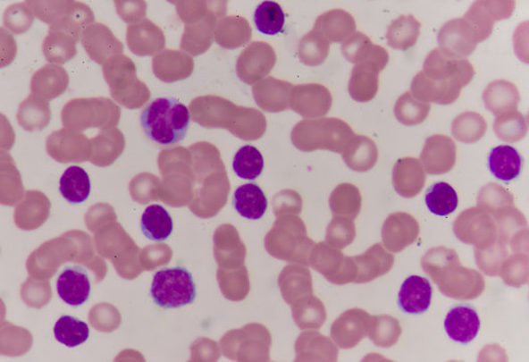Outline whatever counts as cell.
<instances>
[{"label":"cell","instance_id":"30bf717a","mask_svg":"<svg viewBox=\"0 0 529 362\" xmlns=\"http://www.w3.org/2000/svg\"><path fill=\"white\" fill-rule=\"evenodd\" d=\"M57 291L63 302L79 307L89 300L92 291L89 275L81 265H68L58 277Z\"/></svg>","mask_w":529,"mask_h":362},{"label":"cell","instance_id":"f1b7e54d","mask_svg":"<svg viewBox=\"0 0 529 362\" xmlns=\"http://www.w3.org/2000/svg\"><path fill=\"white\" fill-rule=\"evenodd\" d=\"M499 275L511 287H521L527 283L528 257L526 254H515L505 260Z\"/></svg>","mask_w":529,"mask_h":362},{"label":"cell","instance_id":"ac0fdd59","mask_svg":"<svg viewBox=\"0 0 529 362\" xmlns=\"http://www.w3.org/2000/svg\"><path fill=\"white\" fill-rule=\"evenodd\" d=\"M141 230L144 236L155 241H164L172 236L173 221L166 208L160 205L147 207L141 216Z\"/></svg>","mask_w":529,"mask_h":362},{"label":"cell","instance_id":"e0dca14e","mask_svg":"<svg viewBox=\"0 0 529 362\" xmlns=\"http://www.w3.org/2000/svg\"><path fill=\"white\" fill-rule=\"evenodd\" d=\"M92 184L84 168L71 166L60 180V192L71 205L83 204L91 195Z\"/></svg>","mask_w":529,"mask_h":362},{"label":"cell","instance_id":"83f0119b","mask_svg":"<svg viewBox=\"0 0 529 362\" xmlns=\"http://www.w3.org/2000/svg\"><path fill=\"white\" fill-rule=\"evenodd\" d=\"M509 206H515V198L501 185L489 183L481 189L478 196V206L488 214L493 215L500 208Z\"/></svg>","mask_w":529,"mask_h":362},{"label":"cell","instance_id":"4fadbf2b","mask_svg":"<svg viewBox=\"0 0 529 362\" xmlns=\"http://www.w3.org/2000/svg\"><path fill=\"white\" fill-rule=\"evenodd\" d=\"M432 295V290L428 279L420 276L408 277L399 290V307L408 314H422L429 309Z\"/></svg>","mask_w":529,"mask_h":362},{"label":"cell","instance_id":"8fae6325","mask_svg":"<svg viewBox=\"0 0 529 362\" xmlns=\"http://www.w3.org/2000/svg\"><path fill=\"white\" fill-rule=\"evenodd\" d=\"M392 183L400 197L418 196L426 183V173L420 160L414 157L399 159L392 171Z\"/></svg>","mask_w":529,"mask_h":362},{"label":"cell","instance_id":"277c9868","mask_svg":"<svg viewBox=\"0 0 529 362\" xmlns=\"http://www.w3.org/2000/svg\"><path fill=\"white\" fill-rule=\"evenodd\" d=\"M150 296L164 309L181 308L194 303L197 298L194 277L186 268L160 270L152 281Z\"/></svg>","mask_w":529,"mask_h":362},{"label":"cell","instance_id":"d6986e66","mask_svg":"<svg viewBox=\"0 0 529 362\" xmlns=\"http://www.w3.org/2000/svg\"><path fill=\"white\" fill-rule=\"evenodd\" d=\"M421 23L412 14L399 16L390 23L387 32L389 45L395 50L407 51L420 37Z\"/></svg>","mask_w":529,"mask_h":362},{"label":"cell","instance_id":"5b68a950","mask_svg":"<svg viewBox=\"0 0 529 362\" xmlns=\"http://www.w3.org/2000/svg\"><path fill=\"white\" fill-rule=\"evenodd\" d=\"M454 232L463 243L474 246L477 251H484L499 240L493 217L479 206L465 209L454 223Z\"/></svg>","mask_w":529,"mask_h":362},{"label":"cell","instance_id":"7a4b0ae2","mask_svg":"<svg viewBox=\"0 0 529 362\" xmlns=\"http://www.w3.org/2000/svg\"><path fill=\"white\" fill-rule=\"evenodd\" d=\"M190 122L186 105L174 98H157L150 102L141 113L140 123L151 141L172 145L186 137Z\"/></svg>","mask_w":529,"mask_h":362},{"label":"cell","instance_id":"d4e9b609","mask_svg":"<svg viewBox=\"0 0 529 362\" xmlns=\"http://www.w3.org/2000/svg\"><path fill=\"white\" fill-rule=\"evenodd\" d=\"M256 29L267 36L280 34L285 26V13L281 5L275 2H264L255 12Z\"/></svg>","mask_w":529,"mask_h":362},{"label":"cell","instance_id":"44dd1931","mask_svg":"<svg viewBox=\"0 0 529 362\" xmlns=\"http://www.w3.org/2000/svg\"><path fill=\"white\" fill-rule=\"evenodd\" d=\"M487 122L483 115L476 112H464L457 116L452 123L455 139L463 143H474L485 135Z\"/></svg>","mask_w":529,"mask_h":362},{"label":"cell","instance_id":"8992f818","mask_svg":"<svg viewBox=\"0 0 529 362\" xmlns=\"http://www.w3.org/2000/svg\"><path fill=\"white\" fill-rule=\"evenodd\" d=\"M438 42L441 50L454 58L465 59L476 50L481 40L474 29L465 19L447 21L440 29Z\"/></svg>","mask_w":529,"mask_h":362},{"label":"cell","instance_id":"52a82bcc","mask_svg":"<svg viewBox=\"0 0 529 362\" xmlns=\"http://www.w3.org/2000/svg\"><path fill=\"white\" fill-rule=\"evenodd\" d=\"M515 8L516 2L512 0H479L472 4L462 18L471 24L483 42L491 36L495 22L509 19Z\"/></svg>","mask_w":529,"mask_h":362},{"label":"cell","instance_id":"6da1fadb","mask_svg":"<svg viewBox=\"0 0 529 362\" xmlns=\"http://www.w3.org/2000/svg\"><path fill=\"white\" fill-rule=\"evenodd\" d=\"M424 273L445 296L457 300L476 299L485 290V281L476 270L463 267L453 248L437 247L423 257Z\"/></svg>","mask_w":529,"mask_h":362},{"label":"cell","instance_id":"484cf974","mask_svg":"<svg viewBox=\"0 0 529 362\" xmlns=\"http://www.w3.org/2000/svg\"><path fill=\"white\" fill-rule=\"evenodd\" d=\"M431 105L416 99L410 92L399 97L395 105V116L406 126L419 125L427 119Z\"/></svg>","mask_w":529,"mask_h":362},{"label":"cell","instance_id":"2e32d148","mask_svg":"<svg viewBox=\"0 0 529 362\" xmlns=\"http://www.w3.org/2000/svg\"><path fill=\"white\" fill-rule=\"evenodd\" d=\"M488 166L496 179L502 181H515L523 168V156L509 145H500L489 155Z\"/></svg>","mask_w":529,"mask_h":362},{"label":"cell","instance_id":"cb8c5ba5","mask_svg":"<svg viewBox=\"0 0 529 362\" xmlns=\"http://www.w3.org/2000/svg\"><path fill=\"white\" fill-rule=\"evenodd\" d=\"M55 340L68 348H76L88 341L90 328L86 322L71 316H62L54 327Z\"/></svg>","mask_w":529,"mask_h":362},{"label":"cell","instance_id":"3957f363","mask_svg":"<svg viewBox=\"0 0 529 362\" xmlns=\"http://www.w3.org/2000/svg\"><path fill=\"white\" fill-rule=\"evenodd\" d=\"M420 72L436 92L455 100L475 76V69L467 59L454 58L440 47L430 52Z\"/></svg>","mask_w":529,"mask_h":362},{"label":"cell","instance_id":"5bb4252c","mask_svg":"<svg viewBox=\"0 0 529 362\" xmlns=\"http://www.w3.org/2000/svg\"><path fill=\"white\" fill-rule=\"evenodd\" d=\"M483 98L487 110L496 117L517 110L521 100L517 87L507 80H496L488 84Z\"/></svg>","mask_w":529,"mask_h":362},{"label":"cell","instance_id":"603a6c76","mask_svg":"<svg viewBox=\"0 0 529 362\" xmlns=\"http://www.w3.org/2000/svg\"><path fill=\"white\" fill-rule=\"evenodd\" d=\"M493 128L500 139L510 143L518 142L527 133V117L517 110L509 111L496 117Z\"/></svg>","mask_w":529,"mask_h":362},{"label":"cell","instance_id":"9c48e42d","mask_svg":"<svg viewBox=\"0 0 529 362\" xmlns=\"http://www.w3.org/2000/svg\"><path fill=\"white\" fill-rule=\"evenodd\" d=\"M420 224L407 213L391 214L383 224V243L394 253L402 252L418 240Z\"/></svg>","mask_w":529,"mask_h":362},{"label":"cell","instance_id":"7c38bea8","mask_svg":"<svg viewBox=\"0 0 529 362\" xmlns=\"http://www.w3.org/2000/svg\"><path fill=\"white\" fill-rule=\"evenodd\" d=\"M480 318L475 309L469 306H457L449 312L445 320V329L449 337L455 342L466 344L477 336Z\"/></svg>","mask_w":529,"mask_h":362},{"label":"cell","instance_id":"ba28073f","mask_svg":"<svg viewBox=\"0 0 529 362\" xmlns=\"http://www.w3.org/2000/svg\"><path fill=\"white\" fill-rule=\"evenodd\" d=\"M457 147L450 137L436 134L428 137L421 153L424 173L440 175L452 171L456 164Z\"/></svg>","mask_w":529,"mask_h":362},{"label":"cell","instance_id":"7402d4cb","mask_svg":"<svg viewBox=\"0 0 529 362\" xmlns=\"http://www.w3.org/2000/svg\"><path fill=\"white\" fill-rule=\"evenodd\" d=\"M424 201L430 212L437 215L453 214L458 207L459 198L450 184L437 182L428 189Z\"/></svg>","mask_w":529,"mask_h":362},{"label":"cell","instance_id":"ffe728a7","mask_svg":"<svg viewBox=\"0 0 529 362\" xmlns=\"http://www.w3.org/2000/svg\"><path fill=\"white\" fill-rule=\"evenodd\" d=\"M491 216L496 223L499 240L504 244H510L513 239L527 229L525 215L515 206L500 208Z\"/></svg>","mask_w":529,"mask_h":362},{"label":"cell","instance_id":"9a60e30c","mask_svg":"<svg viewBox=\"0 0 529 362\" xmlns=\"http://www.w3.org/2000/svg\"><path fill=\"white\" fill-rule=\"evenodd\" d=\"M237 213L247 220L256 221L262 219L268 208V199L259 185L247 183L235 191L232 198Z\"/></svg>","mask_w":529,"mask_h":362},{"label":"cell","instance_id":"4316f807","mask_svg":"<svg viewBox=\"0 0 529 362\" xmlns=\"http://www.w3.org/2000/svg\"><path fill=\"white\" fill-rule=\"evenodd\" d=\"M264 157L259 149L246 145L240 148L232 161V168L239 179L246 181H255L263 173Z\"/></svg>","mask_w":529,"mask_h":362},{"label":"cell","instance_id":"f546056e","mask_svg":"<svg viewBox=\"0 0 529 362\" xmlns=\"http://www.w3.org/2000/svg\"><path fill=\"white\" fill-rule=\"evenodd\" d=\"M476 260L478 267L483 271L488 276H497L502 263L507 260L508 256V245L497 240L496 244L484 249V251H477L475 249Z\"/></svg>","mask_w":529,"mask_h":362}]
</instances>
